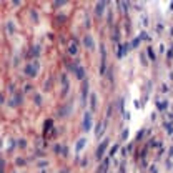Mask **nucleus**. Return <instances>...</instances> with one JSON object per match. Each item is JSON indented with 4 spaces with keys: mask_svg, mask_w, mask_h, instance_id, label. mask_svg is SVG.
<instances>
[{
    "mask_svg": "<svg viewBox=\"0 0 173 173\" xmlns=\"http://www.w3.org/2000/svg\"><path fill=\"white\" fill-rule=\"evenodd\" d=\"M18 145H20V146H22V148H23V146L27 145V143H25V141H23V140H20V141H18Z\"/></svg>",
    "mask_w": 173,
    "mask_h": 173,
    "instance_id": "a878e982",
    "label": "nucleus"
},
{
    "mask_svg": "<svg viewBox=\"0 0 173 173\" xmlns=\"http://www.w3.org/2000/svg\"><path fill=\"white\" fill-rule=\"evenodd\" d=\"M128 138V130H123L122 132V140H127Z\"/></svg>",
    "mask_w": 173,
    "mask_h": 173,
    "instance_id": "f3484780",
    "label": "nucleus"
},
{
    "mask_svg": "<svg viewBox=\"0 0 173 173\" xmlns=\"http://www.w3.org/2000/svg\"><path fill=\"white\" fill-rule=\"evenodd\" d=\"M138 43H140V37H138V38H135L133 42H132V48H135V47H138Z\"/></svg>",
    "mask_w": 173,
    "mask_h": 173,
    "instance_id": "dca6fc26",
    "label": "nucleus"
},
{
    "mask_svg": "<svg viewBox=\"0 0 173 173\" xmlns=\"http://www.w3.org/2000/svg\"><path fill=\"white\" fill-rule=\"evenodd\" d=\"M120 173H125V165H123V163L120 165Z\"/></svg>",
    "mask_w": 173,
    "mask_h": 173,
    "instance_id": "393cba45",
    "label": "nucleus"
},
{
    "mask_svg": "<svg viewBox=\"0 0 173 173\" xmlns=\"http://www.w3.org/2000/svg\"><path fill=\"white\" fill-rule=\"evenodd\" d=\"M83 132H88V130H92V112H87L83 117Z\"/></svg>",
    "mask_w": 173,
    "mask_h": 173,
    "instance_id": "f03ea898",
    "label": "nucleus"
},
{
    "mask_svg": "<svg viewBox=\"0 0 173 173\" xmlns=\"http://www.w3.org/2000/svg\"><path fill=\"white\" fill-rule=\"evenodd\" d=\"M52 125H53V120H47V122H45V127H43V132H45V135H47V132H48V130H52Z\"/></svg>",
    "mask_w": 173,
    "mask_h": 173,
    "instance_id": "f8f14e48",
    "label": "nucleus"
},
{
    "mask_svg": "<svg viewBox=\"0 0 173 173\" xmlns=\"http://www.w3.org/2000/svg\"><path fill=\"white\" fill-rule=\"evenodd\" d=\"M37 68H38V63H35V65L34 63H28L23 72H25L27 77H35V75H37Z\"/></svg>",
    "mask_w": 173,
    "mask_h": 173,
    "instance_id": "f257e3e1",
    "label": "nucleus"
},
{
    "mask_svg": "<svg viewBox=\"0 0 173 173\" xmlns=\"http://www.w3.org/2000/svg\"><path fill=\"white\" fill-rule=\"evenodd\" d=\"M165 106H167V103H158V108H160V110H163Z\"/></svg>",
    "mask_w": 173,
    "mask_h": 173,
    "instance_id": "b1692460",
    "label": "nucleus"
},
{
    "mask_svg": "<svg viewBox=\"0 0 173 173\" xmlns=\"http://www.w3.org/2000/svg\"><path fill=\"white\" fill-rule=\"evenodd\" d=\"M106 146H108V138H105L103 141H102V145L97 148V155H95V156H97V160H100L102 156H103V151H105Z\"/></svg>",
    "mask_w": 173,
    "mask_h": 173,
    "instance_id": "7ed1b4c3",
    "label": "nucleus"
},
{
    "mask_svg": "<svg viewBox=\"0 0 173 173\" xmlns=\"http://www.w3.org/2000/svg\"><path fill=\"white\" fill-rule=\"evenodd\" d=\"M83 45L87 47V48H90V50H92V48L95 47V42H93V38H92V35H90V34L85 35V38H83Z\"/></svg>",
    "mask_w": 173,
    "mask_h": 173,
    "instance_id": "20e7f679",
    "label": "nucleus"
},
{
    "mask_svg": "<svg viewBox=\"0 0 173 173\" xmlns=\"http://www.w3.org/2000/svg\"><path fill=\"white\" fill-rule=\"evenodd\" d=\"M141 137H143V132H138V135H137V140H140Z\"/></svg>",
    "mask_w": 173,
    "mask_h": 173,
    "instance_id": "bb28decb",
    "label": "nucleus"
},
{
    "mask_svg": "<svg viewBox=\"0 0 173 173\" xmlns=\"http://www.w3.org/2000/svg\"><path fill=\"white\" fill-rule=\"evenodd\" d=\"M68 112H70V105H67L65 108H62L60 112H58V115H60V117H67V115H68Z\"/></svg>",
    "mask_w": 173,
    "mask_h": 173,
    "instance_id": "ddd939ff",
    "label": "nucleus"
},
{
    "mask_svg": "<svg viewBox=\"0 0 173 173\" xmlns=\"http://www.w3.org/2000/svg\"><path fill=\"white\" fill-rule=\"evenodd\" d=\"M35 103H37V105H40V103H42V98H40V95H35Z\"/></svg>",
    "mask_w": 173,
    "mask_h": 173,
    "instance_id": "aec40b11",
    "label": "nucleus"
},
{
    "mask_svg": "<svg viewBox=\"0 0 173 173\" xmlns=\"http://www.w3.org/2000/svg\"><path fill=\"white\" fill-rule=\"evenodd\" d=\"M68 52H70L72 55H75V53H77V43H75V42H72V43H70V47H68Z\"/></svg>",
    "mask_w": 173,
    "mask_h": 173,
    "instance_id": "4468645a",
    "label": "nucleus"
},
{
    "mask_svg": "<svg viewBox=\"0 0 173 173\" xmlns=\"http://www.w3.org/2000/svg\"><path fill=\"white\" fill-rule=\"evenodd\" d=\"M87 95H88V80H85V82H83V87H82V103H85Z\"/></svg>",
    "mask_w": 173,
    "mask_h": 173,
    "instance_id": "39448f33",
    "label": "nucleus"
},
{
    "mask_svg": "<svg viewBox=\"0 0 173 173\" xmlns=\"http://www.w3.org/2000/svg\"><path fill=\"white\" fill-rule=\"evenodd\" d=\"M165 127H167L168 133H172V132H173V128H172V123H167V125H165Z\"/></svg>",
    "mask_w": 173,
    "mask_h": 173,
    "instance_id": "412c9836",
    "label": "nucleus"
},
{
    "mask_svg": "<svg viewBox=\"0 0 173 173\" xmlns=\"http://www.w3.org/2000/svg\"><path fill=\"white\" fill-rule=\"evenodd\" d=\"M105 5H106V2H100V3H97V8H95V13H97V15H102V13H103Z\"/></svg>",
    "mask_w": 173,
    "mask_h": 173,
    "instance_id": "6e6552de",
    "label": "nucleus"
},
{
    "mask_svg": "<svg viewBox=\"0 0 173 173\" xmlns=\"http://www.w3.org/2000/svg\"><path fill=\"white\" fill-rule=\"evenodd\" d=\"M60 150H62V146H60V145H55V146H53V151H57V153H58Z\"/></svg>",
    "mask_w": 173,
    "mask_h": 173,
    "instance_id": "4be33fe9",
    "label": "nucleus"
},
{
    "mask_svg": "<svg viewBox=\"0 0 173 173\" xmlns=\"http://www.w3.org/2000/svg\"><path fill=\"white\" fill-rule=\"evenodd\" d=\"M75 73H77V78H80V80H83V78H85V70L82 67H77Z\"/></svg>",
    "mask_w": 173,
    "mask_h": 173,
    "instance_id": "9d476101",
    "label": "nucleus"
},
{
    "mask_svg": "<svg viewBox=\"0 0 173 173\" xmlns=\"http://www.w3.org/2000/svg\"><path fill=\"white\" fill-rule=\"evenodd\" d=\"M170 155H172V156H173V146H172V150H170Z\"/></svg>",
    "mask_w": 173,
    "mask_h": 173,
    "instance_id": "cd10ccee",
    "label": "nucleus"
},
{
    "mask_svg": "<svg viewBox=\"0 0 173 173\" xmlns=\"http://www.w3.org/2000/svg\"><path fill=\"white\" fill-rule=\"evenodd\" d=\"M132 48L130 43H125V45H120V50H118V57H123L125 53H128V50Z\"/></svg>",
    "mask_w": 173,
    "mask_h": 173,
    "instance_id": "423d86ee",
    "label": "nucleus"
},
{
    "mask_svg": "<svg viewBox=\"0 0 173 173\" xmlns=\"http://www.w3.org/2000/svg\"><path fill=\"white\" fill-rule=\"evenodd\" d=\"M148 55H150L151 60H155V53H153V50H151V48H148Z\"/></svg>",
    "mask_w": 173,
    "mask_h": 173,
    "instance_id": "6ab92c4d",
    "label": "nucleus"
},
{
    "mask_svg": "<svg viewBox=\"0 0 173 173\" xmlns=\"http://www.w3.org/2000/svg\"><path fill=\"white\" fill-rule=\"evenodd\" d=\"M90 105H92V110H95V108H97V95H95V93H92V95H90Z\"/></svg>",
    "mask_w": 173,
    "mask_h": 173,
    "instance_id": "9b49d317",
    "label": "nucleus"
},
{
    "mask_svg": "<svg viewBox=\"0 0 173 173\" xmlns=\"http://www.w3.org/2000/svg\"><path fill=\"white\" fill-rule=\"evenodd\" d=\"M38 167H40V168H45V167H47V162H40Z\"/></svg>",
    "mask_w": 173,
    "mask_h": 173,
    "instance_id": "5701e85b",
    "label": "nucleus"
},
{
    "mask_svg": "<svg viewBox=\"0 0 173 173\" xmlns=\"http://www.w3.org/2000/svg\"><path fill=\"white\" fill-rule=\"evenodd\" d=\"M18 103H22V93H15L13 100L10 102V105H12V106H17Z\"/></svg>",
    "mask_w": 173,
    "mask_h": 173,
    "instance_id": "0eeeda50",
    "label": "nucleus"
},
{
    "mask_svg": "<svg viewBox=\"0 0 173 173\" xmlns=\"http://www.w3.org/2000/svg\"><path fill=\"white\" fill-rule=\"evenodd\" d=\"M117 150H118V145H113L112 148H110V156L115 155V153H117Z\"/></svg>",
    "mask_w": 173,
    "mask_h": 173,
    "instance_id": "2eb2a0df",
    "label": "nucleus"
},
{
    "mask_svg": "<svg viewBox=\"0 0 173 173\" xmlns=\"http://www.w3.org/2000/svg\"><path fill=\"white\" fill-rule=\"evenodd\" d=\"M85 143H87V140H85V138H80V140L77 141V146H75V151H77V153H80V151H82V148L85 146Z\"/></svg>",
    "mask_w": 173,
    "mask_h": 173,
    "instance_id": "1a4fd4ad",
    "label": "nucleus"
},
{
    "mask_svg": "<svg viewBox=\"0 0 173 173\" xmlns=\"http://www.w3.org/2000/svg\"><path fill=\"white\" fill-rule=\"evenodd\" d=\"M62 155L68 156V148H67V146H62Z\"/></svg>",
    "mask_w": 173,
    "mask_h": 173,
    "instance_id": "a211bd4d",
    "label": "nucleus"
}]
</instances>
